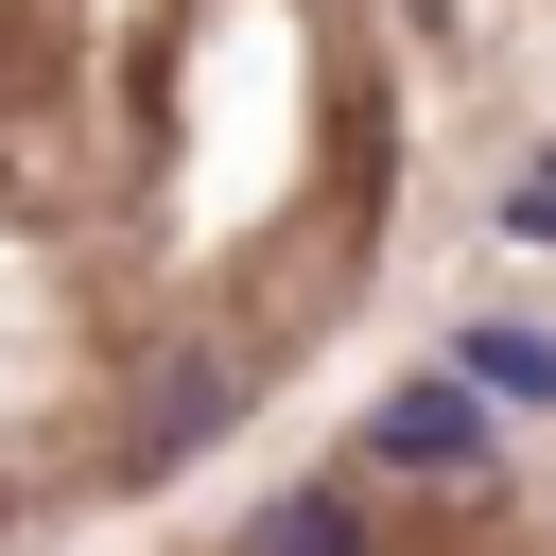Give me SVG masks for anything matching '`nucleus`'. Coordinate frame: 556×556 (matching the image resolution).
Returning a JSON list of instances; mask_svg holds the SVG:
<instances>
[{
    "label": "nucleus",
    "instance_id": "f257e3e1",
    "mask_svg": "<svg viewBox=\"0 0 556 556\" xmlns=\"http://www.w3.org/2000/svg\"><path fill=\"white\" fill-rule=\"evenodd\" d=\"M365 452L417 469V486H469V469H486V382H469V365H417V382L365 417Z\"/></svg>",
    "mask_w": 556,
    "mask_h": 556
},
{
    "label": "nucleus",
    "instance_id": "f03ea898",
    "mask_svg": "<svg viewBox=\"0 0 556 556\" xmlns=\"http://www.w3.org/2000/svg\"><path fill=\"white\" fill-rule=\"evenodd\" d=\"M261 556H365V504L348 486H278L261 504Z\"/></svg>",
    "mask_w": 556,
    "mask_h": 556
},
{
    "label": "nucleus",
    "instance_id": "7ed1b4c3",
    "mask_svg": "<svg viewBox=\"0 0 556 556\" xmlns=\"http://www.w3.org/2000/svg\"><path fill=\"white\" fill-rule=\"evenodd\" d=\"M208 417H226V365H174V382H156V417H139V452L174 469V452H208Z\"/></svg>",
    "mask_w": 556,
    "mask_h": 556
},
{
    "label": "nucleus",
    "instance_id": "20e7f679",
    "mask_svg": "<svg viewBox=\"0 0 556 556\" xmlns=\"http://www.w3.org/2000/svg\"><path fill=\"white\" fill-rule=\"evenodd\" d=\"M469 382L486 400H556V330H469Z\"/></svg>",
    "mask_w": 556,
    "mask_h": 556
},
{
    "label": "nucleus",
    "instance_id": "39448f33",
    "mask_svg": "<svg viewBox=\"0 0 556 556\" xmlns=\"http://www.w3.org/2000/svg\"><path fill=\"white\" fill-rule=\"evenodd\" d=\"M504 226H521V243H556V174H521V191H504Z\"/></svg>",
    "mask_w": 556,
    "mask_h": 556
}]
</instances>
